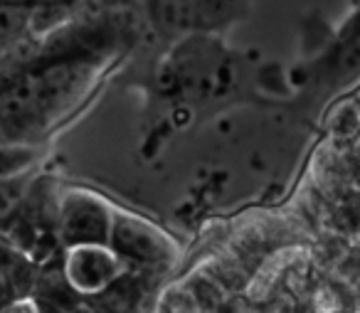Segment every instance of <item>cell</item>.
Returning a JSON list of instances; mask_svg holds the SVG:
<instances>
[{
	"label": "cell",
	"mask_w": 360,
	"mask_h": 313,
	"mask_svg": "<svg viewBox=\"0 0 360 313\" xmlns=\"http://www.w3.org/2000/svg\"><path fill=\"white\" fill-rule=\"evenodd\" d=\"M60 237L70 247H106L114 212L109 205L86 190H70L60 200Z\"/></svg>",
	"instance_id": "obj_1"
},
{
	"label": "cell",
	"mask_w": 360,
	"mask_h": 313,
	"mask_svg": "<svg viewBox=\"0 0 360 313\" xmlns=\"http://www.w3.org/2000/svg\"><path fill=\"white\" fill-rule=\"evenodd\" d=\"M109 247L116 257L131 259L136 264H160L170 257V242L158 227L134 215H114L109 234Z\"/></svg>",
	"instance_id": "obj_2"
},
{
	"label": "cell",
	"mask_w": 360,
	"mask_h": 313,
	"mask_svg": "<svg viewBox=\"0 0 360 313\" xmlns=\"http://www.w3.org/2000/svg\"><path fill=\"white\" fill-rule=\"evenodd\" d=\"M141 11L155 32L163 37H183L202 35L200 20L191 0H141Z\"/></svg>",
	"instance_id": "obj_3"
},
{
	"label": "cell",
	"mask_w": 360,
	"mask_h": 313,
	"mask_svg": "<svg viewBox=\"0 0 360 313\" xmlns=\"http://www.w3.org/2000/svg\"><path fill=\"white\" fill-rule=\"evenodd\" d=\"M70 274L79 286L96 288L116 276V254L104 247H75L70 262Z\"/></svg>",
	"instance_id": "obj_4"
},
{
	"label": "cell",
	"mask_w": 360,
	"mask_h": 313,
	"mask_svg": "<svg viewBox=\"0 0 360 313\" xmlns=\"http://www.w3.org/2000/svg\"><path fill=\"white\" fill-rule=\"evenodd\" d=\"M191 3L198 13L202 35H212L245 20L255 0H191Z\"/></svg>",
	"instance_id": "obj_5"
},
{
	"label": "cell",
	"mask_w": 360,
	"mask_h": 313,
	"mask_svg": "<svg viewBox=\"0 0 360 313\" xmlns=\"http://www.w3.org/2000/svg\"><path fill=\"white\" fill-rule=\"evenodd\" d=\"M35 160V151L22 143H0V185L20 178Z\"/></svg>",
	"instance_id": "obj_6"
},
{
	"label": "cell",
	"mask_w": 360,
	"mask_h": 313,
	"mask_svg": "<svg viewBox=\"0 0 360 313\" xmlns=\"http://www.w3.org/2000/svg\"><path fill=\"white\" fill-rule=\"evenodd\" d=\"M27 30H32V13L0 6V50L18 42Z\"/></svg>",
	"instance_id": "obj_7"
},
{
	"label": "cell",
	"mask_w": 360,
	"mask_h": 313,
	"mask_svg": "<svg viewBox=\"0 0 360 313\" xmlns=\"http://www.w3.org/2000/svg\"><path fill=\"white\" fill-rule=\"evenodd\" d=\"M3 8H15V11H27V13H37L45 11L52 6H72L67 0H0Z\"/></svg>",
	"instance_id": "obj_8"
},
{
	"label": "cell",
	"mask_w": 360,
	"mask_h": 313,
	"mask_svg": "<svg viewBox=\"0 0 360 313\" xmlns=\"http://www.w3.org/2000/svg\"><path fill=\"white\" fill-rule=\"evenodd\" d=\"M0 313H8V291H6V283H0Z\"/></svg>",
	"instance_id": "obj_9"
},
{
	"label": "cell",
	"mask_w": 360,
	"mask_h": 313,
	"mask_svg": "<svg viewBox=\"0 0 360 313\" xmlns=\"http://www.w3.org/2000/svg\"><path fill=\"white\" fill-rule=\"evenodd\" d=\"M67 3H75V0H67Z\"/></svg>",
	"instance_id": "obj_10"
}]
</instances>
